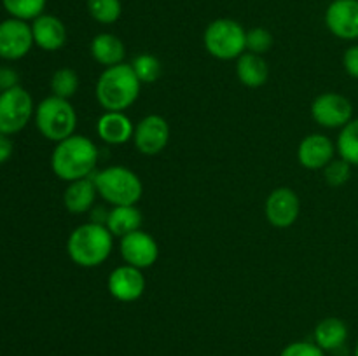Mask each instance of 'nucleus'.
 <instances>
[{
    "instance_id": "nucleus-1",
    "label": "nucleus",
    "mask_w": 358,
    "mask_h": 356,
    "mask_svg": "<svg viewBox=\"0 0 358 356\" xmlns=\"http://www.w3.org/2000/svg\"><path fill=\"white\" fill-rule=\"evenodd\" d=\"M98 147L91 138L72 135L56 143L51 154V170L59 180L76 181L93 177L98 164Z\"/></svg>"
},
{
    "instance_id": "nucleus-2",
    "label": "nucleus",
    "mask_w": 358,
    "mask_h": 356,
    "mask_svg": "<svg viewBox=\"0 0 358 356\" xmlns=\"http://www.w3.org/2000/svg\"><path fill=\"white\" fill-rule=\"evenodd\" d=\"M142 82L129 63L108 66L100 73L94 86L96 101L103 112H126L140 96Z\"/></svg>"
},
{
    "instance_id": "nucleus-3",
    "label": "nucleus",
    "mask_w": 358,
    "mask_h": 356,
    "mask_svg": "<svg viewBox=\"0 0 358 356\" xmlns=\"http://www.w3.org/2000/svg\"><path fill=\"white\" fill-rule=\"evenodd\" d=\"M114 248V236L103 223L86 222L77 225L66 239L70 260L84 269L105 264Z\"/></svg>"
},
{
    "instance_id": "nucleus-4",
    "label": "nucleus",
    "mask_w": 358,
    "mask_h": 356,
    "mask_svg": "<svg viewBox=\"0 0 358 356\" xmlns=\"http://www.w3.org/2000/svg\"><path fill=\"white\" fill-rule=\"evenodd\" d=\"M93 181L98 195L110 206H133L143 195V184L138 175L119 164L94 171Z\"/></svg>"
},
{
    "instance_id": "nucleus-5",
    "label": "nucleus",
    "mask_w": 358,
    "mask_h": 356,
    "mask_svg": "<svg viewBox=\"0 0 358 356\" xmlns=\"http://www.w3.org/2000/svg\"><path fill=\"white\" fill-rule=\"evenodd\" d=\"M35 126L38 133L49 142H62L76 135L77 112L70 100L58 96H48L35 107Z\"/></svg>"
},
{
    "instance_id": "nucleus-6",
    "label": "nucleus",
    "mask_w": 358,
    "mask_h": 356,
    "mask_svg": "<svg viewBox=\"0 0 358 356\" xmlns=\"http://www.w3.org/2000/svg\"><path fill=\"white\" fill-rule=\"evenodd\" d=\"M206 52L220 61H233L247 51V30L231 17H219L203 34Z\"/></svg>"
},
{
    "instance_id": "nucleus-7",
    "label": "nucleus",
    "mask_w": 358,
    "mask_h": 356,
    "mask_svg": "<svg viewBox=\"0 0 358 356\" xmlns=\"http://www.w3.org/2000/svg\"><path fill=\"white\" fill-rule=\"evenodd\" d=\"M34 114V98L24 87L16 86L0 93V133L10 136L23 131Z\"/></svg>"
},
{
    "instance_id": "nucleus-8",
    "label": "nucleus",
    "mask_w": 358,
    "mask_h": 356,
    "mask_svg": "<svg viewBox=\"0 0 358 356\" xmlns=\"http://www.w3.org/2000/svg\"><path fill=\"white\" fill-rule=\"evenodd\" d=\"M311 117L320 128L341 129L353 119V105L345 94L327 91L313 100Z\"/></svg>"
},
{
    "instance_id": "nucleus-9",
    "label": "nucleus",
    "mask_w": 358,
    "mask_h": 356,
    "mask_svg": "<svg viewBox=\"0 0 358 356\" xmlns=\"http://www.w3.org/2000/svg\"><path fill=\"white\" fill-rule=\"evenodd\" d=\"M34 34L28 21L7 17L0 23V58L17 61L34 47Z\"/></svg>"
},
{
    "instance_id": "nucleus-10",
    "label": "nucleus",
    "mask_w": 358,
    "mask_h": 356,
    "mask_svg": "<svg viewBox=\"0 0 358 356\" xmlns=\"http://www.w3.org/2000/svg\"><path fill=\"white\" fill-rule=\"evenodd\" d=\"M170 142V124L163 115H145L133 133V143L143 156H157L166 149Z\"/></svg>"
},
{
    "instance_id": "nucleus-11",
    "label": "nucleus",
    "mask_w": 358,
    "mask_h": 356,
    "mask_svg": "<svg viewBox=\"0 0 358 356\" xmlns=\"http://www.w3.org/2000/svg\"><path fill=\"white\" fill-rule=\"evenodd\" d=\"M268 222L276 229H287L297 222L301 213V199L290 187H278L269 192L264 202Z\"/></svg>"
},
{
    "instance_id": "nucleus-12",
    "label": "nucleus",
    "mask_w": 358,
    "mask_h": 356,
    "mask_svg": "<svg viewBox=\"0 0 358 356\" xmlns=\"http://www.w3.org/2000/svg\"><path fill=\"white\" fill-rule=\"evenodd\" d=\"M119 251L124 264L138 269H147L156 264L159 257L157 241L145 230L138 229L119 239Z\"/></svg>"
},
{
    "instance_id": "nucleus-13",
    "label": "nucleus",
    "mask_w": 358,
    "mask_h": 356,
    "mask_svg": "<svg viewBox=\"0 0 358 356\" xmlns=\"http://www.w3.org/2000/svg\"><path fill=\"white\" fill-rule=\"evenodd\" d=\"M325 27L341 40H358V0H332L325 10Z\"/></svg>"
},
{
    "instance_id": "nucleus-14",
    "label": "nucleus",
    "mask_w": 358,
    "mask_h": 356,
    "mask_svg": "<svg viewBox=\"0 0 358 356\" xmlns=\"http://www.w3.org/2000/svg\"><path fill=\"white\" fill-rule=\"evenodd\" d=\"M145 276L142 269L122 264L110 272L107 279L108 293L119 302H135L145 293Z\"/></svg>"
},
{
    "instance_id": "nucleus-15",
    "label": "nucleus",
    "mask_w": 358,
    "mask_h": 356,
    "mask_svg": "<svg viewBox=\"0 0 358 356\" xmlns=\"http://www.w3.org/2000/svg\"><path fill=\"white\" fill-rule=\"evenodd\" d=\"M336 143L322 133H311L301 140L297 147V161L303 168L311 171L324 170L336 157Z\"/></svg>"
},
{
    "instance_id": "nucleus-16",
    "label": "nucleus",
    "mask_w": 358,
    "mask_h": 356,
    "mask_svg": "<svg viewBox=\"0 0 358 356\" xmlns=\"http://www.w3.org/2000/svg\"><path fill=\"white\" fill-rule=\"evenodd\" d=\"M34 44L42 51H59L66 44V27L59 17L52 14H41L31 21Z\"/></svg>"
},
{
    "instance_id": "nucleus-17",
    "label": "nucleus",
    "mask_w": 358,
    "mask_h": 356,
    "mask_svg": "<svg viewBox=\"0 0 358 356\" xmlns=\"http://www.w3.org/2000/svg\"><path fill=\"white\" fill-rule=\"evenodd\" d=\"M135 124L124 112H103L96 121V135L107 145H124L133 140Z\"/></svg>"
},
{
    "instance_id": "nucleus-18",
    "label": "nucleus",
    "mask_w": 358,
    "mask_h": 356,
    "mask_svg": "<svg viewBox=\"0 0 358 356\" xmlns=\"http://www.w3.org/2000/svg\"><path fill=\"white\" fill-rule=\"evenodd\" d=\"M96 195L98 191L93 177L80 178V180L70 181L66 185L65 192H63V205H65L66 212L73 213V215H83L94 208Z\"/></svg>"
},
{
    "instance_id": "nucleus-19",
    "label": "nucleus",
    "mask_w": 358,
    "mask_h": 356,
    "mask_svg": "<svg viewBox=\"0 0 358 356\" xmlns=\"http://www.w3.org/2000/svg\"><path fill=\"white\" fill-rule=\"evenodd\" d=\"M90 52L94 61L100 63L105 68H108V66L124 63L126 45L117 35L105 31V34L94 35L90 44Z\"/></svg>"
},
{
    "instance_id": "nucleus-20",
    "label": "nucleus",
    "mask_w": 358,
    "mask_h": 356,
    "mask_svg": "<svg viewBox=\"0 0 358 356\" xmlns=\"http://www.w3.org/2000/svg\"><path fill=\"white\" fill-rule=\"evenodd\" d=\"M236 77L245 87H250V89L262 87L269 79L268 61L264 56L245 51L236 59Z\"/></svg>"
},
{
    "instance_id": "nucleus-21",
    "label": "nucleus",
    "mask_w": 358,
    "mask_h": 356,
    "mask_svg": "<svg viewBox=\"0 0 358 356\" xmlns=\"http://www.w3.org/2000/svg\"><path fill=\"white\" fill-rule=\"evenodd\" d=\"M348 341V327L341 318L329 316L318 321L313 330V342L324 351H336Z\"/></svg>"
},
{
    "instance_id": "nucleus-22",
    "label": "nucleus",
    "mask_w": 358,
    "mask_h": 356,
    "mask_svg": "<svg viewBox=\"0 0 358 356\" xmlns=\"http://www.w3.org/2000/svg\"><path fill=\"white\" fill-rule=\"evenodd\" d=\"M142 212L136 208V205L133 206H114L112 209H108L107 222L105 227L110 230V234L114 237H124L126 234H131L135 230H138L142 227Z\"/></svg>"
},
{
    "instance_id": "nucleus-23",
    "label": "nucleus",
    "mask_w": 358,
    "mask_h": 356,
    "mask_svg": "<svg viewBox=\"0 0 358 356\" xmlns=\"http://www.w3.org/2000/svg\"><path fill=\"white\" fill-rule=\"evenodd\" d=\"M336 150L341 159L352 164L353 168H358V117H353L345 128L339 129Z\"/></svg>"
},
{
    "instance_id": "nucleus-24",
    "label": "nucleus",
    "mask_w": 358,
    "mask_h": 356,
    "mask_svg": "<svg viewBox=\"0 0 358 356\" xmlns=\"http://www.w3.org/2000/svg\"><path fill=\"white\" fill-rule=\"evenodd\" d=\"M79 75L73 68H69V66H63V68H58L51 75V82H49V87H51L52 96L63 98V100H70L77 94L79 91Z\"/></svg>"
},
{
    "instance_id": "nucleus-25",
    "label": "nucleus",
    "mask_w": 358,
    "mask_h": 356,
    "mask_svg": "<svg viewBox=\"0 0 358 356\" xmlns=\"http://www.w3.org/2000/svg\"><path fill=\"white\" fill-rule=\"evenodd\" d=\"M129 65H131L133 72H135V75L138 77L142 84H154L163 75L161 61L154 54H149V52H142V54L135 56Z\"/></svg>"
},
{
    "instance_id": "nucleus-26",
    "label": "nucleus",
    "mask_w": 358,
    "mask_h": 356,
    "mask_svg": "<svg viewBox=\"0 0 358 356\" xmlns=\"http://www.w3.org/2000/svg\"><path fill=\"white\" fill-rule=\"evenodd\" d=\"M48 0H2L3 9L10 17L23 21H34L44 14Z\"/></svg>"
},
{
    "instance_id": "nucleus-27",
    "label": "nucleus",
    "mask_w": 358,
    "mask_h": 356,
    "mask_svg": "<svg viewBox=\"0 0 358 356\" xmlns=\"http://www.w3.org/2000/svg\"><path fill=\"white\" fill-rule=\"evenodd\" d=\"M87 13L96 23L112 24L121 17V0H87Z\"/></svg>"
},
{
    "instance_id": "nucleus-28",
    "label": "nucleus",
    "mask_w": 358,
    "mask_h": 356,
    "mask_svg": "<svg viewBox=\"0 0 358 356\" xmlns=\"http://www.w3.org/2000/svg\"><path fill=\"white\" fill-rule=\"evenodd\" d=\"M352 164L346 163L341 157H334L327 166L324 168V180L331 187H343L352 178Z\"/></svg>"
},
{
    "instance_id": "nucleus-29",
    "label": "nucleus",
    "mask_w": 358,
    "mask_h": 356,
    "mask_svg": "<svg viewBox=\"0 0 358 356\" xmlns=\"http://www.w3.org/2000/svg\"><path fill=\"white\" fill-rule=\"evenodd\" d=\"M275 38L268 28L255 27L247 30V51L254 52V54L264 56L266 52L271 51Z\"/></svg>"
},
{
    "instance_id": "nucleus-30",
    "label": "nucleus",
    "mask_w": 358,
    "mask_h": 356,
    "mask_svg": "<svg viewBox=\"0 0 358 356\" xmlns=\"http://www.w3.org/2000/svg\"><path fill=\"white\" fill-rule=\"evenodd\" d=\"M280 356H325V351L318 348L315 342L296 341L287 344L280 353Z\"/></svg>"
},
{
    "instance_id": "nucleus-31",
    "label": "nucleus",
    "mask_w": 358,
    "mask_h": 356,
    "mask_svg": "<svg viewBox=\"0 0 358 356\" xmlns=\"http://www.w3.org/2000/svg\"><path fill=\"white\" fill-rule=\"evenodd\" d=\"M343 66L352 79L358 80V44L350 45L343 54Z\"/></svg>"
},
{
    "instance_id": "nucleus-32",
    "label": "nucleus",
    "mask_w": 358,
    "mask_h": 356,
    "mask_svg": "<svg viewBox=\"0 0 358 356\" xmlns=\"http://www.w3.org/2000/svg\"><path fill=\"white\" fill-rule=\"evenodd\" d=\"M20 86V75L10 66H0V93Z\"/></svg>"
},
{
    "instance_id": "nucleus-33",
    "label": "nucleus",
    "mask_w": 358,
    "mask_h": 356,
    "mask_svg": "<svg viewBox=\"0 0 358 356\" xmlns=\"http://www.w3.org/2000/svg\"><path fill=\"white\" fill-rule=\"evenodd\" d=\"M13 142H10L9 135H3V133H0V164H3L6 161L10 159V156H13Z\"/></svg>"
},
{
    "instance_id": "nucleus-34",
    "label": "nucleus",
    "mask_w": 358,
    "mask_h": 356,
    "mask_svg": "<svg viewBox=\"0 0 358 356\" xmlns=\"http://www.w3.org/2000/svg\"><path fill=\"white\" fill-rule=\"evenodd\" d=\"M353 356H358V341H357V344H355V351H353Z\"/></svg>"
}]
</instances>
